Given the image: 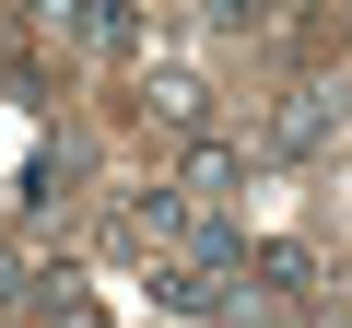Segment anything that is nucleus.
<instances>
[{"mask_svg": "<svg viewBox=\"0 0 352 328\" xmlns=\"http://www.w3.org/2000/svg\"><path fill=\"white\" fill-rule=\"evenodd\" d=\"M305 328H352V316H340V305H317V316H305Z\"/></svg>", "mask_w": 352, "mask_h": 328, "instance_id": "9", "label": "nucleus"}, {"mask_svg": "<svg viewBox=\"0 0 352 328\" xmlns=\"http://www.w3.org/2000/svg\"><path fill=\"white\" fill-rule=\"evenodd\" d=\"M212 328H270V293H258V281H247V293H235V305H223V316H212Z\"/></svg>", "mask_w": 352, "mask_h": 328, "instance_id": "8", "label": "nucleus"}, {"mask_svg": "<svg viewBox=\"0 0 352 328\" xmlns=\"http://www.w3.org/2000/svg\"><path fill=\"white\" fill-rule=\"evenodd\" d=\"M141 117L176 129V141H212V82H200L188 59H153V71H141Z\"/></svg>", "mask_w": 352, "mask_h": 328, "instance_id": "2", "label": "nucleus"}, {"mask_svg": "<svg viewBox=\"0 0 352 328\" xmlns=\"http://www.w3.org/2000/svg\"><path fill=\"white\" fill-rule=\"evenodd\" d=\"M71 176H82V141H36V164L12 176V211H24V223H47V211L71 200Z\"/></svg>", "mask_w": 352, "mask_h": 328, "instance_id": "4", "label": "nucleus"}, {"mask_svg": "<svg viewBox=\"0 0 352 328\" xmlns=\"http://www.w3.org/2000/svg\"><path fill=\"white\" fill-rule=\"evenodd\" d=\"M36 328H106V316H94L82 293H47V305H36Z\"/></svg>", "mask_w": 352, "mask_h": 328, "instance_id": "7", "label": "nucleus"}, {"mask_svg": "<svg viewBox=\"0 0 352 328\" xmlns=\"http://www.w3.org/2000/svg\"><path fill=\"white\" fill-rule=\"evenodd\" d=\"M247 270H258V293H270V305H282V293H317V270H329V258H317V246H305V235H270V246H258V258H247Z\"/></svg>", "mask_w": 352, "mask_h": 328, "instance_id": "5", "label": "nucleus"}, {"mask_svg": "<svg viewBox=\"0 0 352 328\" xmlns=\"http://www.w3.org/2000/svg\"><path fill=\"white\" fill-rule=\"evenodd\" d=\"M247 164H258V152H247V141H223V129H212V141H188V164H176V200H188V211H223V200L247 188Z\"/></svg>", "mask_w": 352, "mask_h": 328, "instance_id": "3", "label": "nucleus"}, {"mask_svg": "<svg viewBox=\"0 0 352 328\" xmlns=\"http://www.w3.org/2000/svg\"><path fill=\"white\" fill-rule=\"evenodd\" d=\"M340 129H352V94H340V82H294V94L270 106V129H258V164H317Z\"/></svg>", "mask_w": 352, "mask_h": 328, "instance_id": "1", "label": "nucleus"}, {"mask_svg": "<svg viewBox=\"0 0 352 328\" xmlns=\"http://www.w3.org/2000/svg\"><path fill=\"white\" fill-rule=\"evenodd\" d=\"M36 281H47V235H36V223H12V235H0V305H24Z\"/></svg>", "mask_w": 352, "mask_h": 328, "instance_id": "6", "label": "nucleus"}]
</instances>
